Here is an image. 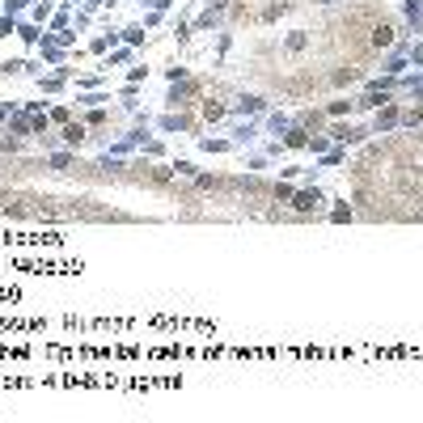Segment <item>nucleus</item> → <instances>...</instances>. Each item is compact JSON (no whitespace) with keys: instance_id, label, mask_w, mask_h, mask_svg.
Instances as JSON below:
<instances>
[{"instance_id":"f257e3e1","label":"nucleus","mask_w":423,"mask_h":423,"mask_svg":"<svg viewBox=\"0 0 423 423\" xmlns=\"http://www.w3.org/2000/svg\"><path fill=\"white\" fill-rule=\"evenodd\" d=\"M393 42V30L390 26H377V30H372V47H390Z\"/></svg>"}]
</instances>
